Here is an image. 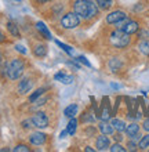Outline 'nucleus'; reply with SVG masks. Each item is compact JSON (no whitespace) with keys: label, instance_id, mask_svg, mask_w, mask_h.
<instances>
[{"label":"nucleus","instance_id":"nucleus-1","mask_svg":"<svg viewBox=\"0 0 149 152\" xmlns=\"http://www.w3.org/2000/svg\"><path fill=\"white\" fill-rule=\"evenodd\" d=\"M98 6L94 0H75L73 1V11L83 20L89 21L98 15Z\"/></svg>","mask_w":149,"mask_h":152},{"label":"nucleus","instance_id":"nucleus-2","mask_svg":"<svg viewBox=\"0 0 149 152\" xmlns=\"http://www.w3.org/2000/svg\"><path fill=\"white\" fill-rule=\"evenodd\" d=\"M25 71V62L20 58H14L10 62L4 65V68L1 69V73L6 75L10 80H18L22 76Z\"/></svg>","mask_w":149,"mask_h":152},{"label":"nucleus","instance_id":"nucleus-3","mask_svg":"<svg viewBox=\"0 0 149 152\" xmlns=\"http://www.w3.org/2000/svg\"><path fill=\"white\" fill-rule=\"evenodd\" d=\"M109 43L112 44L115 48H126L129 47L131 43V37L129 33L123 32L121 29H115L109 33Z\"/></svg>","mask_w":149,"mask_h":152},{"label":"nucleus","instance_id":"nucleus-4","mask_svg":"<svg viewBox=\"0 0 149 152\" xmlns=\"http://www.w3.org/2000/svg\"><path fill=\"white\" fill-rule=\"evenodd\" d=\"M61 26L64 29H75L80 25V17L77 15L75 11L66 12L62 18H61Z\"/></svg>","mask_w":149,"mask_h":152},{"label":"nucleus","instance_id":"nucleus-5","mask_svg":"<svg viewBox=\"0 0 149 152\" xmlns=\"http://www.w3.org/2000/svg\"><path fill=\"white\" fill-rule=\"evenodd\" d=\"M127 18H129V15H127L126 11H123V10H113L106 15V22L110 25H116L117 22L124 21Z\"/></svg>","mask_w":149,"mask_h":152},{"label":"nucleus","instance_id":"nucleus-6","mask_svg":"<svg viewBox=\"0 0 149 152\" xmlns=\"http://www.w3.org/2000/svg\"><path fill=\"white\" fill-rule=\"evenodd\" d=\"M31 119H32L33 127L46 129L49 126V118H47V115H46L44 112H36Z\"/></svg>","mask_w":149,"mask_h":152},{"label":"nucleus","instance_id":"nucleus-7","mask_svg":"<svg viewBox=\"0 0 149 152\" xmlns=\"http://www.w3.org/2000/svg\"><path fill=\"white\" fill-rule=\"evenodd\" d=\"M112 116H113V113H112V111H110L109 100L104 98V101H102V105H101L100 115H98V118H100L101 120H104V122H108V120H110V118H112Z\"/></svg>","mask_w":149,"mask_h":152},{"label":"nucleus","instance_id":"nucleus-8","mask_svg":"<svg viewBox=\"0 0 149 152\" xmlns=\"http://www.w3.org/2000/svg\"><path fill=\"white\" fill-rule=\"evenodd\" d=\"M119 29H121L123 32L129 33L130 36H131V35H134V33H137L140 31V22L138 21H133V20H127Z\"/></svg>","mask_w":149,"mask_h":152},{"label":"nucleus","instance_id":"nucleus-9","mask_svg":"<svg viewBox=\"0 0 149 152\" xmlns=\"http://www.w3.org/2000/svg\"><path fill=\"white\" fill-rule=\"evenodd\" d=\"M33 87V80L31 77H24V79L20 80V83L17 86V90L20 94H28Z\"/></svg>","mask_w":149,"mask_h":152},{"label":"nucleus","instance_id":"nucleus-10","mask_svg":"<svg viewBox=\"0 0 149 152\" xmlns=\"http://www.w3.org/2000/svg\"><path fill=\"white\" fill-rule=\"evenodd\" d=\"M46 141H47V136L41 132L31 133V136H29V142L33 145H43L46 144Z\"/></svg>","mask_w":149,"mask_h":152},{"label":"nucleus","instance_id":"nucleus-11","mask_svg":"<svg viewBox=\"0 0 149 152\" xmlns=\"http://www.w3.org/2000/svg\"><path fill=\"white\" fill-rule=\"evenodd\" d=\"M109 147H110V140H109L108 136L101 134V136L97 137V140H95V148H97V151H106V149H109Z\"/></svg>","mask_w":149,"mask_h":152},{"label":"nucleus","instance_id":"nucleus-12","mask_svg":"<svg viewBox=\"0 0 149 152\" xmlns=\"http://www.w3.org/2000/svg\"><path fill=\"white\" fill-rule=\"evenodd\" d=\"M108 68L110 72L117 73L123 68V61H121L120 58H117V57H113V58H110V60L108 61Z\"/></svg>","mask_w":149,"mask_h":152},{"label":"nucleus","instance_id":"nucleus-13","mask_svg":"<svg viewBox=\"0 0 149 152\" xmlns=\"http://www.w3.org/2000/svg\"><path fill=\"white\" fill-rule=\"evenodd\" d=\"M98 130L101 132V134H105V136H113V133H115V129L112 124L108 122H104V120H101L98 123Z\"/></svg>","mask_w":149,"mask_h":152},{"label":"nucleus","instance_id":"nucleus-14","mask_svg":"<svg viewBox=\"0 0 149 152\" xmlns=\"http://www.w3.org/2000/svg\"><path fill=\"white\" fill-rule=\"evenodd\" d=\"M54 79L61 82L62 84H71V83H73L75 77H73V75H66L64 72H58L54 75Z\"/></svg>","mask_w":149,"mask_h":152},{"label":"nucleus","instance_id":"nucleus-15","mask_svg":"<svg viewBox=\"0 0 149 152\" xmlns=\"http://www.w3.org/2000/svg\"><path fill=\"white\" fill-rule=\"evenodd\" d=\"M36 29L39 31V33H40L43 37H46L47 40H52V35L50 33L49 28H47V26H46L43 22H40V21H39V22L36 24Z\"/></svg>","mask_w":149,"mask_h":152},{"label":"nucleus","instance_id":"nucleus-16","mask_svg":"<svg viewBox=\"0 0 149 152\" xmlns=\"http://www.w3.org/2000/svg\"><path fill=\"white\" fill-rule=\"evenodd\" d=\"M110 124L113 126V129H115V132H119V133H123L126 130V122L121 119H117V118H113L112 120H110Z\"/></svg>","mask_w":149,"mask_h":152},{"label":"nucleus","instance_id":"nucleus-17","mask_svg":"<svg viewBox=\"0 0 149 152\" xmlns=\"http://www.w3.org/2000/svg\"><path fill=\"white\" fill-rule=\"evenodd\" d=\"M126 134L130 137V138H133L134 136H137L138 133H140V126L137 123H130L126 126Z\"/></svg>","mask_w":149,"mask_h":152},{"label":"nucleus","instance_id":"nucleus-18","mask_svg":"<svg viewBox=\"0 0 149 152\" xmlns=\"http://www.w3.org/2000/svg\"><path fill=\"white\" fill-rule=\"evenodd\" d=\"M137 48H138V51L141 53L142 56L149 57V40H146V39L140 40V43H138Z\"/></svg>","mask_w":149,"mask_h":152},{"label":"nucleus","instance_id":"nucleus-19","mask_svg":"<svg viewBox=\"0 0 149 152\" xmlns=\"http://www.w3.org/2000/svg\"><path fill=\"white\" fill-rule=\"evenodd\" d=\"M33 54L37 57V58H43L47 54V46L46 44H36L35 48H33Z\"/></svg>","mask_w":149,"mask_h":152},{"label":"nucleus","instance_id":"nucleus-20","mask_svg":"<svg viewBox=\"0 0 149 152\" xmlns=\"http://www.w3.org/2000/svg\"><path fill=\"white\" fill-rule=\"evenodd\" d=\"M77 109H79L77 104H71V105H68V107L64 109V115L71 119V118H73V116L77 113Z\"/></svg>","mask_w":149,"mask_h":152},{"label":"nucleus","instance_id":"nucleus-21","mask_svg":"<svg viewBox=\"0 0 149 152\" xmlns=\"http://www.w3.org/2000/svg\"><path fill=\"white\" fill-rule=\"evenodd\" d=\"M7 31L10 33H11L14 37H21V33H20V28L17 26V24H14V22H11V21H8L7 22Z\"/></svg>","mask_w":149,"mask_h":152},{"label":"nucleus","instance_id":"nucleus-22","mask_svg":"<svg viewBox=\"0 0 149 152\" xmlns=\"http://www.w3.org/2000/svg\"><path fill=\"white\" fill-rule=\"evenodd\" d=\"M94 1L97 3L98 8H100V10H104V11L109 10V8L113 6V1H109V0H94Z\"/></svg>","mask_w":149,"mask_h":152},{"label":"nucleus","instance_id":"nucleus-23","mask_svg":"<svg viewBox=\"0 0 149 152\" xmlns=\"http://www.w3.org/2000/svg\"><path fill=\"white\" fill-rule=\"evenodd\" d=\"M76 129H77V119L73 116V118H71V120H69L68 123V134H71V136H73L75 133H76Z\"/></svg>","mask_w":149,"mask_h":152},{"label":"nucleus","instance_id":"nucleus-24","mask_svg":"<svg viewBox=\"0 0 149 152\" xmlns=\"http://www.w3.org/2000/svg\"><path fill=\"white\" fill-rule=\"evenodd\" d=\"M138 148L141 149V151H145V149L149 148V133L141 137V140L138 142Z\"/></svg>","mask_w":149,"mask_h":152},{"label":"nucleus","instance_id":"nucleus-25","mask_svg":"<svg viewBox=\"0 0 149 152\" xmlns=\"http://www.w3.org/2000/svg\"><path fill=\"white\" fill-rule=\"evenodd\" d=\"M46 90H47V88H46V87L37 88L36 91H35V93H33V94H32V96L29 97V102H32V104H33V102H35V101H36L37 98H39V97H41V96H43V93H44Z\"/></svg>","mask_w":149,"mask_h":152},{"label":"nucleus","instance_id":"nucleus-26","mask_svg":"<svg viewBox=\"0 0 149 152\" xmlns=\"http://www.w3.org/2000/svg\"><path fill=\"white\" fill-rule=\"evenodd\" d=\"M109 151L110 152H126L127 148H124L120 142H115V144H112L110 147H109Z\"/></svg>","mask_w":149,"mask_h":152},{"label":"nucleus","instance_id":"nucleus-27","mask_svg":"<svg viewBox=\"0 0 149 152\" xmlns=\"http://www.w3.org/2000/svg\"><path fill=\"white\" fill-rule=\"evenodd\" d=\"M55 43H57V46H60L62 50H64L66 54H69V56H73L75 53H73V50H72V47H69L68 44H64V43H61L60 40H55Z\"/></svg>","mask_w":149,"mask_h":152},{"label":"nucleus","instance_id":"nucleus-28","mask_svg":"<svg viewBox=\"0 0 149 152\" xmlns=\"http://www.w3.org/2000/svg\"><path fill=\"white\" fill-rule=\"evenodd\" d=\"M80 120H81V123H93L95 119H94V116H91L90 112H84L83 115H81Z\"/></svg>","mask_w":149,"mask_h":152},{"label":"nucleus","instance_id":"nucleus-29","mask_svg":"<svg viewBox=\"0 0 149 152\" xmlns=\"http://www.w3.org/2000/svg\"><path fill=\"white\" fill-rule=\"evenodd\" d=\"M12 151L14 152H29L31 148L26 147V145H24V144H20V145H17L15 148H12Z\"/></svg>","mask_w":149,"mask_h":152},{"label":"nucleus","instance_id":"nucleus-30","mask_svg":"<svg viewBox=\"0 0 149 152\" xmlns=\"http://www.w3.org/2000/svg\"><path fill=\"white\" fill-rule=\"evenodd\" d=\"M137 147H138V145L135 144V141L130 138L129 144H127V147H126V148H127V151H137Z\"/></svg>","mask_w":149,"mask_h":152},{"label":"nucleus","instance_id":"nucleus-31","mask_svg":"<svg viewBox=\"0 0 149 152\" xmlns=\"http://www.w3.org/2000/svg\"><path fill=\"white\" fill-rule=\"evenodd\" d=\"M138 37H140V39H146V37L149 36V32L148 31H145V29H141V31H138Z\"/></svg>","mask_w":149,"mask_h":152},{"label":"nucleus","instance_id":"nucleus-32","mask_svg":"<svg viewBox=\"0 0 149 152\" xmlns=\"http://www.w3.org/2000/svg\"><path fill=\"white\" fill-rule=\"evenodd\" d=\"M76 61H79V62H81V64H84L86 66H91V64H90L89 61H87V58H86L84 56H79Z\"/></svg>","mask_w":149,"mask_h":152},{"label":"nucleus","instance_id":"nucleus-33","mask_svg":"<svg viewBox=\"0 0 149 152\" xmlns=\"http://www.w3.org/2000/svg\"><path fill=\"white\" fill-rule=\"evenodd\" d=\"M22 127L24 129H31L33 127V123H32V119H26L22 122Z\"/></svg>","mask_w":149,"mask_h":152},{"label":"nucleus","instance_id":"nucleus-34","mask_svg":"<svg viewBox=\"0 0 149 152\" xmlns=\"http://www.w3.org/2000/svg\"><path fill=\"white\" fill-rule=\"evenodd\" d=\"M113 140L116 141V142H120V141H123V136H121V133L117 132L116 134L113 133Z\"/></svg>","mask_w":149,"mask_h":152},{"label":"nucleus","instance_id":"nucleus-35","mask_svg":"<svg viewBox=\"0 0 149 152\" xmlns=\"http://www.w3.org/2000/svg\"><path fill=\"white\" fill-rule=\"evenodd\" d=\"M142 129H144L146 133H149V118H146V119L144 120V123H142Z\"/></svg>","mask_w":149,"mask_h":152},{"label":"nucleus","instance_id":"nucleus-36","mask_svg":"<svg viewBox=\"0 0 149 152\" xmlns=\"http://www.w3.org/2000/svg\"><path fill=\"white\" fill-rule=\"evenodd\" d=\"M15 50H17V51H20L21 54H26L25 47H24V46H21V44H15Z\"/></svg>","mask_w":149,"mask_h":152},{"label":"nucleus","instance_id":"nucleus-37","mask_svg":"<svg viewBox=\"0 0 149 152\" xmlns=\"http://www.w3.org/2000/svg\"><path fill=\"white\" fill-rule=\"evenodd\" d=\"M4 65H6V62H4V58H3V56H1V53H0V71L4 68Z\"/></svg>","mask_w":149,"mask_h":152},{"label":"nucleus","instance_id":"nucleus-38","mask_svg":"<svg viewBox=\"0 0 149 152\" xmlns=\"http://www.w3.org/2000/svg\"><path fill=\"white\" fill-rule=\"evenodd\" d=\"M3 42H6V36H4L3 32L0 31V43H3Z\"/></svg>","mask_w":149,"mask_h":152},{"label":"nucleus","instance_id":"nucleus-39","mask_svg":"<svg viewBox=\"0 0 149 152\" xmlns=\"http://www.w3.org/2000/svg\"><path fill=\"white\" fill-rule=\"evenodd\" d=\"M66 134H68V130H64V132L60 134V137H61V138H65V137H66Z\"/></svg>","mask_w":149,"mask_h":152},{"label":"nucleus","instance_id":"nucleus-40","mask_svg":"<svg viewBox=\"0 0 149 152\" xmlns=\"http://www.w3.org/2000/svg\"><path fill=\"white\" fill-rule=\"evenodd\" d=\"M86 151H87V152H95V151H97V149H94V148H91V147H86Z\"/></svg>","mask_w":149,"mask_h":152},{"label":"nucleus","instance_id":"nucleus-41","mask_svg":"<svg viewBox=\"0 0 149 152\" xmlns=\"http://www.w3.org/2000/svg\"><path fill=\"white\" fill-rule=\"evenodd\" d=\"M36 1H37V3L43 4V3H47V1H52V0H36Z\"/></svg>","mask_w":149,"mask_h":152},{"label":"nucleus","instance_id":"nucleus-42","mask_svg":"<svg viewBox=\"0 0 149 152\" xmlns=\"http://www.w3.org/2000/svg\"><path fill=\"white\" fill-rule=\"evenodd\" d=\"M109 1H113V0H109Z\"/></svg>","mask_w":149,"mask_h":152}]
</instances>
